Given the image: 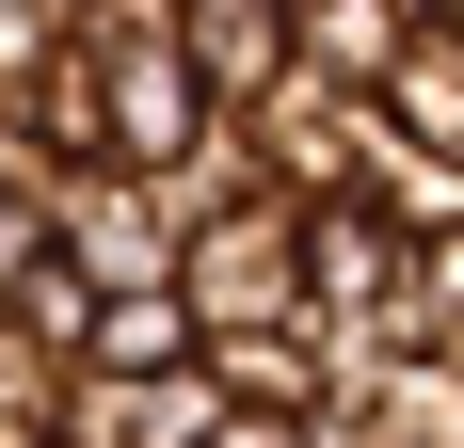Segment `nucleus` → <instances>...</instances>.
<instances>
[{"instance_id": "f257e3e1", "label": "nucleus", "mask_w": 464, "mask_h": 448, "mask_svg": "<svg viewBox=\"0 0 464 448\" xmlns=\"http://www.w3.org/2000/svg\"><path fill=\"white\" fill-rule=\"evenodd\" d=\"M177 288L208 336H256V320H304V192H240L177 240Z\"/></svg>"}, {"instance_id": "f03ea898", "label": "nucleus", "mask_w": 464, "mask_h": 448, "mask_svg": "<svg viewBox=\"0 0 464 448\" xmlns=\"http://www.w3.org/2000/svg\"><path fill=\"white\" fill-rule=\"evenodd\" d=\"M240 129H256V177L273 192H369V81H336V64H304V48H288L273 81L240 96Z\"/></svg>"}, {"instance_id": "7ed1b4c3", "label": "nucleus", "mask_w": 464, "mask_h": 448, "mask_svg": "<svg viewBox=\"0 0 464 448\" xmlns=\"http://www.w3.org/2000/svg\"><path fill=\"white\" fill-rule=\"evenodd\" d=\"M48 240H64V257L96 272V288H177V192L160 177H129V161H64V177H48Z\"/></svg>"}, {"instance_id": "20e7f679", "label": "nucleus", "mask_w": 464, "mask_h": 448, "mask_svg": "<svg viewBox=\"0 0 464 448\" xmlns=\"http://www.w3.org/2000/svg\"><path fill=\"white\" fill-rule=\"evenodd\" d=\"M208 129H225V96L192 81V48H177V33L96 48V161H129V177H177Z\"/></svg>"}, {"instance_id": "39448f33", "label": "nucleus", "mask_w": 464, "mask_h": 448, "mask_svg": "<svg viewBox=\"0 0 464 448\" xmlns=\"http://www.w3.org/2000/svg\"><path fill=\"white\" fill-rule=\"evenodd\" d=\"M177 48H192V81L240 112V96L288 64V0H177Z\"/></svg>"}, {"instance_id": "423d86ee", "label": "nucleus", "mask_w": 464, "mask_h": 448, "mask_svg": "<svg viewBox=\"0 0 464 448\" xmlns=\"http://www.w3.org/2000/svg\"><path fill=\"white\" fill-rule=\"evenodd\" d=\"M384 129H417V144H464V16H417L401 33V64H384Z\"/></svg>"}, {"instance_id": "0eeeda50", "label": "nucleus", "mask_w": 464, "mask_h": 448, "mask_svg": "<svg viewBox=\"0 0 464 448\" xmlns=\"http://www.w3.org/2000/svg\"><path fill=\"white\" fill-rule=\"evenodd\" d=\"M401 33H417V0H288V48H304V64H336V81H384V64H401Z\"/></svg>"}, {"instance_id": "6e6552de", "label": "nucleus", "mask_w": 464, "mask_h": 448, "mask_svg": "<svg viewBox=\"0 0 464 448\" xmlns=\"http://www.w3.org/2000/svg\"><path fill=\"white\" fill-rule=\"evenodd\" d=\"M64 33L81 48H144V33H177V0H64Z\"/></svg>"}, {"instance_id": "1a4fd4ad", "label": "nucleus", "mask_w": 464, "mask_h": 448, "mask_svg": "<svg viewBox=\"0 0 464 448\" xmlns=\"http://www.w3.org/2000/svg\"><path fill=\"white\" fill-rule=\"evenodd\" d=\"M208 448H304V416H273V401H225V433Z\"/></svg>"}, {"instance_id": "9d476101", "label": "nucleus", "mask_w": 464, "mask_h": 448, "mask_svg": "<svg viewBox=\"0 0 464 448\" xmlns=\"http://www.w3.org/2000/svg\"><path fill=\"white\" fill-rule=\"evenodd\" d=\"M0 33H64V0H0Z\"/></svg>"}, {"instance_id": "9b49d317", "label": "nucleus", "mask_w": 464, "mask_h": 448, "mask_svg": "<svg viewBox=\"0 0 464 448\" xmlns=\"http://www.w3.org/2000/svg\"><path fill=\"white\" fill-rule=\"evenodd\" d=\"M417 16H464V0H417Z\"/></svg>"}]
</instances>
